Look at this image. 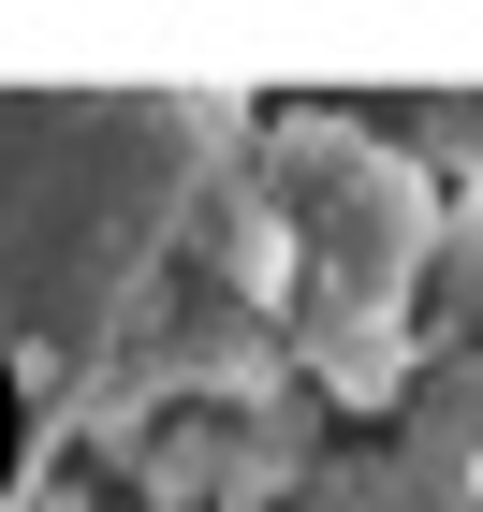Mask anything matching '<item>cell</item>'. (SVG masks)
I'll return each instance as SVG.
<instances>
[{
    "label": "cell",
    "instance_id": "6da1fadb",
    "mask_svg": "<svg viewBox=\"0 0 483 512\" xmlns=\"http://www.w3.org/2000/svg\"><path fill=\"white\" fill-rule=\"evenodd\" d=\"M235 469H249V395H220V381L161 395L147 425H132V498L147 512H220Z\"/></svg>",
    "mask_w": 483,
    "mask_h": 512
},
{
    "label": "cell",
    "instance_id": "7a4b0ae2",
    "mask_svg": "<svg viewBox=\"0 0 483 512\" xmlns=\"http://www.w3.org/2000/svg\"><path fill=\"white\" fill-rule=\"evenodd\" d=\"M469 366H483V308H469Z\"/></svg>",
    "mask_w": 483,
    "mask_h": 512
}]
</instances>
